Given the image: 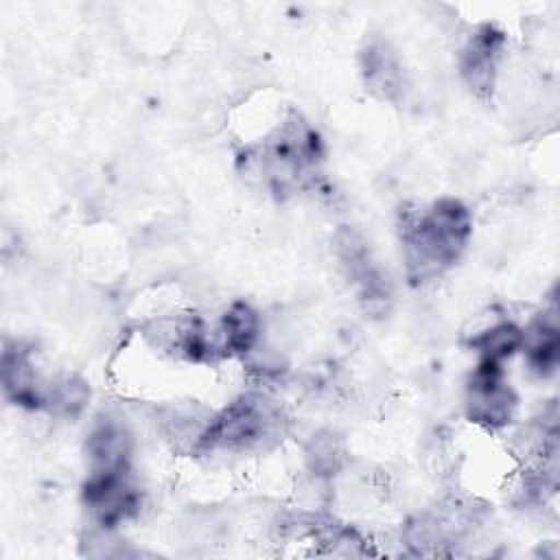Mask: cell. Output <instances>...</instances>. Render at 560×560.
<instances>
[{
    "mask_svg": "<svg viewBox=\"0 0 560 560\" xmlns=\"http://www.w3.org/2000/svg\"><path fill=\"white\" fill-rule=\"evenodd\" d=\"M400 243L405 271L411 284L438 280L451 269L472 232L468 208L453 197L433 201L429 208L400 210Z\"/></svg>",
    "mask_w": 560,
    "mask_h": 560,
    "instance_id": "6da1fadb",
    "label": "cell"
},
{
    "mask_svg": "<svg viewBox=\"0 0 560 560\" xmlns=\"http://www.w3.org/2000/svg\"><path fill=\"white\" fill-rule=\"evenodd\" d=\"M529 370L547 378L556 372L560 359V328H558V306L551 304L538 313L527 328H523V348Z\"/></svg>",
    "mask_w": 560,
    "mask_h": 560,
    "instance_id": "30bf717a",
    "label": "cell"
},
{
    "mask_svg": "<svg viewBox=\"0 0 560 560\" xmlns=\"http://www.w3.org/2000/svg\"><path fill=\"white\" fill-rule=\"evenodd\" d=\"M472 346L479 352V361L503 365L505 359L514 357L523 348V328H518L514 322H497L481 330L472 339Z\"/></svg>",
    "mask_w": 560,
    "mask_h": 560,
    "instance_id": "7c38bea8",
    "label": "cell"
},
{
    "mask_svg": "<svg viewBox=\"0 0 560 560\" xmlns=\"http://www.w3.org/2000/svg\"><path fill=\"white\" fill-rule=\"evenodd\" d=\"M359 63H361L363 83L376 98L398 103L405 96L407 81H405L400 59L385 39L372 37L363 46L359 55Z\"/></svg>",
    "mask_w": 560,
    "mask_h": 560,
    "instance_id": "ba28073f",
    "label": "cell"
},
{
    "mask_svg": "<svg viewBox=\"0 0 560 560\" xmlns=\"http://www.w3.org/2000/svg\"><path fill=\"white\" fill-rule=\"evenodd\" d=\"M90 400V387L81 376L63 374L55 381H48L44 409L59 418H77Z\"/></svg>",
    "mask_w": 560,
    "mask_h": 560,
    "instance_id": "4fadbf2b",
    "label": "cell"
},
{
    "mask_svg": "<svg viewBox=\"0 0 560 560\" xmlns=\"http://www.w3.org/2000/svg\"><path fill=\"white\" fill-rule=\"evenodd\" d=\"M260 341V317L247 302H232L214 337L219 357H247Z\"/></svg>",
    "mask_w": 560,
    "mask_h": 560,
    "instance_id": "8fae6325",
    "label": "cell"
},
{
    "mask_svg": "<svg viewBox=\"0 0 560 560\" xmlns=\"http://www.w3.org/2000/svg\"><path fill=\"white\" fill-rule=\"evenodd\" d=\"M83 503L94 525L116 529L140 512V490L131 479V468L88 472L83 483Z\"/></svg>",
    "mask_w": 560,
    "mask_h": 560,
    "instance_id": "277c9868",
    "label": "cell"
},
{
    "mask_svg": "<svg viewBox=\"0 0 560 560\" xmlns=\"http://www.w3.org/2000/svg\"><path fill=\"white\" fill-rule=\"evenodd\" d=\"M48 383L42 381L33 350L22 341H4L2 350V389L4 396L24 409H44Z\"/></svg>",
    "mask_w": 560,
    "mask_h": 560,
    "instance_id": "52a82bcc",
    "label": "cell"
},
{
    "mask_svg": "<svg viewBox=\"0 0 560 560\" xmlns=\"http://www.w3.org/2000/svg\"><path fill=\"white\" fill-rule=\"evenodd\" d=\"M343 451L332 433H317L306 446V462L315 475H335L341 466Z\"/></svg>",
    "mask_w": 560,
    "mask_h": 560,
    "instance_id": "5bb4252c",
    "label": "cell"
},
{
    "mask_svg": "<svg viewBox=\"0 0 560 560\" xmlns=\"http://www.w3.org/2000/svg\"><path fill=\"white\" fill-rule=\"evenodd\" d=\"M505 35L494 24H481L472 31L459 52V74L468 90L479 98L494 92L499 63L503 57Z\"/></svg>",
    "mask_w": 560,
    "mask_h": 560,
    "instance_id": "8992f818",
    "label": "cell"
},
{
    "mask_svg": "<svg viewBox=\"0 0 560 560\" xmlns=\"http://www.w3.org/2000/svg\"><path fill=\"white\" fill-rule=\"evenodd\" d=\"M131 433L116 418H98L85 440L88 472H107L131 468Z\"/></svg>",
    "mask_w": 560,
    "mask_h": 560,
    "instance_id": "9c48e42d",
    "label": "cell"
},
{
    "mask_svg": "<svg viewBox=\"0 0 560 560\" xmlns=\"http://www.w3.org/2000/svg\"><path fill=\"white\" fill-rule=\"evenodd\" d=\"M322 155L317 131L300 112L289 109L262 142L238 155V166L243 175L260 182L271 192L289 195L315 182Z\"/></svg>",
    "mask_w": 560,
    "mask_h": 560,
    "instance_id": "7a4b0ae2",
    "label": "cell"
},
{
    "mask_svg": "<svg viewBox=\"0 0 560 560\" xmlns=\"http://www.w3.org/2000/svg\"><path fill=\"white\" fill-rule=\"evenodd\" d=\"M516 411V394L503 381V365L479 361L466 385V413L483 429H503Z\"/></svg>",
    "mask_w": 560,
    "mask_h": 560,
    "instance_id": "5b68a950",
    "label": "cell"
},
{
    "mask_svg": "<svg viewBox=\"0 0 560 560\" xmlns=\"http://www.w3.org/2000/svg\"><path fill=\"white\" fill-rule=\"evenodd\" d=\"M284 429L287 416L282 407L262 392H247L228 402L221 411H214L197 455L214 451H265L282 440Z\"/></svg>",
    "mask_w": 560,
    "mask_h": 560,
    "instance_id": "3957f363",
    "label": "cell"
}]
</instances>
